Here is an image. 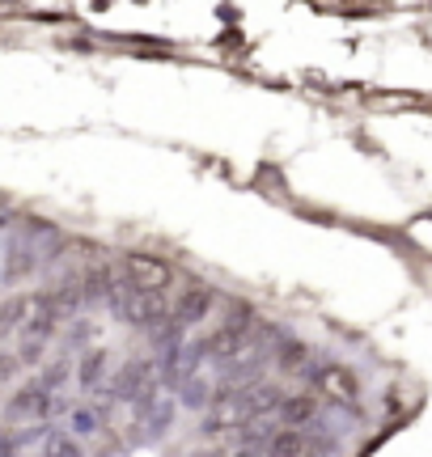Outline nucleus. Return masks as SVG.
<instances>
[{
  "mask_svg": "<svg viewBox=\"0 0 432 457\" xmlns=\"http://www.w3.org/2000/svg\"><path fill=\"white\" fill-rule=\"evenodd\" d=\"M225 457H263L259 449H237V453H225Z\"/></svg>",
  "mask_w": 432,
  "mask_h": 457,
  "instance_id": "aec40b11",
  "label": "nucleus"
},
{
  "mask_svg": "<svg viewBox=\"0 0 432 457\" xmlns=\"http://www.w3.org/2000/svg\"><path fill=\"white\" fill-rule=\"evenodd\" d=\"M212 305L216 301L208 288H187L179 301H170V322L187 330V327H195V322H204V318L212 313Z\"/></svg>",
  "mask_w": 432,
  "mask_h": 457,
  "instance_id": "9b49d317",
  "label": "nucleus"
},
{
  "mask_svg": "<svg viewBox=\"0 0 432 457\" xmlns=\"http://www.w3.org/2000/svg\"><path fill=\"white\" fill-rule=\"evenodd\" d=\"M119 271H123V284L132 288V293H162L174 284V262L162 259V254H145V250H132L128 259L119 262Z\"/></svg>",
  "mask_w": 432,
  "mask_h": 457,
  "instance_id": "20e7f679",
  "label": "nucleus"
},
{
  "mask_svg": "<svg viewBox=\"0 0 432 457\" xmlns=\"http://www.w3.org/2000/svg\"><path fill=\"white\" fill-rule=\"evenodd\" d=\"M89 335H94V327H89V322H72V343H85Z\"/></svg>",
  "mask_w": 432,
  "mask_h": 457,
  "instance_id": "6ab92c4d",
  "label": "nucleus"
},
{
  "mask_svg": "<svg viewBox=\"0 0 432 457\" xmlns=\"http://www.w3.org/2000/svg\"><path fill=\"white\" fill-rule=\"evenodd\" d=\"M157 386H162V377H157V360H123L115 369V377H111V386H106V394L115 398V403H145V398H153L157 394Z\"/></svg>",
  "mask_w": 432,
  "mask_h": 457,
  "instance_id": "7ed1b4c3",
  "label": "nucleus"
},
{
  "mask_svg": "<svg viewBox=\"0 0 432 457\" xmlns=\"http://www.w3.org/2000/svg\"><path fill=\"white\" fill-rule=\"evenodd\" d=\"M38 457H85V449H81V441H77V436H68L64 428H55V432H47V436H43Z\"/></svg>",
  "mask_w": 432,
  "mask_h": 457,
  "instance_id": "dca6fc26",
  "label": "nucleus"
},
{
  "mask_svg": "<svg viewBox=\"0 0 432 457\" xmlns=\"http://www.w3.org/2000/svg\"><path fill=\"white\" fill-rule=\"evenodd\" d=\"M322 449L327 445L310 428H276V436L267 441V457H318Z\"/></svg>",
  "mask_w": 432,
  "mask_h": 457,
  "instance_id": "1a4fd4ad",
  "label": "nucleus"
},
{
  "mask_svg": "<svg viewBox=\"0 0 432 457\" xmlns=\"http://www.w3.org/2000/svg\"><path fill=\"white\" fill-rule=\"evenodd\" d=\"M111 313H115L123 327H140V330H157L170 322V301L162 293H128L119 296L115 305H111Z\"/></svg>",
  "mask_w": 432,
  "mask_h": 457,
  "instance_id": "39448f33",
  "label": "nucleus"
},
{
  "mask_svg": "<svg viewBox=\"0 0 432 457\" xmlns=\"http://www.w3.org/2000/svg\"><path fill=\"white\" fill-rule=\"evenodd\" d=\"M64 432H68V436H77V441H85V436H98V432H102V407H85V403L68 407Z\"/></svg>",
  "mask_w": 432,
  "mask_h": 457,
  "instance_id": "4468645a",
  "label": "nucleus"
},
{
  "mask_svg": "<svg viewBox=\"0 0 432 457\" xmlns=\"http://www.w3.org/2000/svg\"><path fill=\"white\" fill-rule=\"evenodd\" d=\"M310 386H314L322 398L344 403V407H356V403H361V377L352 373L348 364H339V360H318L314 369H310Z\"/></svg>",
  "mask_w": 432,
  "mask_h": 457,
  "instance_id": "423d86ee",
  "label": "nucleus"
},
{
  "mask_svg": "<svg viewBox=\"0 0 432 457\" xmlns=\"http://www.w3.org/2000/svg\"><path fill=\"white\" fill-rule=\"evenodd\" d=\"M21 445H26V436H9V432H0V457H17Z\"/></svg>",
  "mask_w": 432,
  "mask_h": 457,
  "instance_id": "a211bd4d",
  "label": "nucleus"
},
{
  "mask_svg": "<svg viewBox=\"0 0 432 457\" xmlns=\"http://www.w3.org/2000/svg\"><path fill=\"white\" fill-rule=\"evenodd\" d=\"M284 394L276 386H250V390H229V394H216L212 407L204 411L200 420V436H229V432H246L250 424H259L263 415L280 407Z\"/></svg>",
  "mask_w": 432,
  "mask_h": 457,
  "instance_id": "f257e3e1",
  "label": "nucleus"
},
{
  "mask_svg": "<svg viewBox=\"0 0 432 457\" xmlns=\"http://www.w3.org/2000/svg\"><path fill=\"white\" fill-rule=\"evenodd\" d=\"M77 386H81L85 394L94 390H106L111 386V377H115V360H111V352L106 347H89L81 360H77Z\"/></svg>",
  "mask_w": 432,
  "mask_h": 457,
  "instance_id": "9d476101",
  "label": "nucleus"
},
{
  "mask_svg": "<svg viewBox=\"0 0 432 457\" xmlns=\"http://www.w3.org/2000/svg\"><path fill=\"white\" fill-rule=\"evenodd\" d=\"M30 310H34V293H17V296H9V301H0V343H9L21 335Z\"/></svg>",
  "mask_w": 432,
  "mask_h": 457,
  "instance_id": "f8f14e48",
  "label": "nucleus"
},
{
  "mask_svg": "<svg viewBox=\"0 0 432 457\" xmlns=\"http://www.w3.org/2000/svg\"><path fill=\"white\" fill-rule=\"evenodd\" d=\"M200 347L208 360L237 364V356H246L250 347H254V318H250V310H237L229 322H220L212 335H204Z\"/></svg>",
  "mask_w": 432,
  "mask_h": 457,
  "instance_id": "f03ea898",
  "label": "nucleus"
},
{
  "mask_svg": "<svg viewBox=\"0 0 432 457\" xmlns=\"http://www.w3.org/2000/svg\"><path fill=\"white\" fill-rule=\"evenodd\" d=\"M68 373H72V364H68V360H51V364H47V369H43V373H38V377H34V381H38L43 390L60 394V386H64V381H68Z\"/></svg>",
  "mask_w": 432,
  "mask_h": 457,
  "instance_id": "f3484780",
  "label": "nucleus"
},
{
  "mask_svg": "<svg viewBox=\"0 0 432 457\" xmlns=\"http://www.w3.org/2000/svg\"><path fill=\"white\" fill-rule=\"evenodd\" d=\"M55 403H60V394H51V390H43L38 381H30V386H21V390L9 398L4 420H17V424H43L51 411H55Z\"/></svg>",
  "mask_w": 432,
  "mask_h": 457,
  "instance_id": "0eeeda50",
  "label": "nucleus"
},
{
  "mask_svg": "<svg viewBox=\"0 0 432 457\" xmlns=\"http://www.w3.org/2000/svg\"><path fill=\"white\" fill-rule=\"evenodd\" d=\"M276 415L284 420V428H310L318 420V398L314 394H284Z\"/></svg>",
  "mask_w": 432,
  "mask_h": 457,
  "instance_id": "ddd939ff",
  "label": "nucleus"
},
{
  "mask_svg": "<svg viewBox=\"0 0 432 457\" xmlns=\"http://www.w3.org/2000/svg\"><path fill=\"white\" fill-rule=\"evenodd\" d=\"M174 415H179V403H174V398H162V394H153V398H145V403H136L132 432L136 436H162V432L174 424Z\"/></svg>",
  "mask_w": 432,
  "mask_h": 457,
  "instance_id": "6e6552de",
  "label": "nucleus"
},
{
  "mask_svg": "<svg viewBox=\"0 0 432 457\" xmlns=\"http://www.w3.org/2000/svg\"><path fill=\"white\" fill-rule=\"evenodd\" d=\"M212 398H216V386L208 381V377H191L183 390H179V403L183 407H191V411H204V407H212Z\"/></svg>",
  "mask_w": 432,
  "mask_h": 457,
  "instance_id": "2eb2a0df",
  "label": "nucleus"
}]
</instances>
